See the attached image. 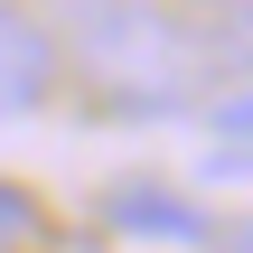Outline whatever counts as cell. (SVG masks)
<instances>
[{
  "instance_id": "5",
  "label": "cell",
  "mask_w": 253,
  "mask_h": 253,
  "mask_svg": "<svg viewBox=\"0 0 253 253\" xmlns=\"http://www.w3.org/2000/svg\"><path fill=\"white\" fill-rule=\"evenodd\" d=\"M38 225H47V216H38V197L0 178V253H19V244H38Z\"/></svg>"
},
{
  "instance_id": "7",
  "label": "cell",
  "mask_w": 253,
  "mask_h": 253,
  "mask_svg": "<svg viewBox=\"0 0 253 253\" xmlns=\"http://www.w3.org/2000/svg\"><path fill=\"white\" fill-rule=\"evenodd\" d=\"M216 131H225V141H253V94L244 103H216Z\"/></svg>"
},
{
  "instance_id": "8",
  "label": "cell",
  "mask_w": 253,
  "mask_h": 253,
  "mask_svg": "<svg viewBox=\"0 0 253 253\" xmlns=\"http://www.w3.org/2000/svg\"><path fill=\"white\" fill-rule=\"evenodd\" d=\"M244 253H253V244H244Z\"/></svg>"
},
{
  "instance_id": "4",
  "label": "cell",
  "mask_w": 253,
  "mask_h": 253,
  "mask_svg": "<svg viewBox=\"0 0 253 253\" xmlns=\"http://www.w3.org/2000/svg\"><path fill=\"white\" fill-rule=\"evenodd\" d=\"M197 47H207V75H253V0H216L197 19Z\"/></svg>"
},
{
  "instance_id": "6",
  "label": "cell",
  "mask_w": 253,
  "mask_h": 253,
  "mask_svg": "<svg viewBox=\"0 0 253 253\" xmlns=\"http://www.w3.org/2000/svg\"><path fill=\"white\" fill-rule=\"evenodd\" d=\"M207 178H253V141H216L207 150Z\"/></svg>"
},
{
  "instance_id": "1",
  "label": "cell",
  "mask_w": 253,
  "mask_h": 253,
  "mask_svg": "<svg viewBox=\"0 0 253 253\" xmlns=\"http://www.w3.org/2000/svg\"><path fill=\"white\" fill-rule=\"evenodd\" d=\"M47 38L84 66V84L113 113H141V122L150 113H178V103H197L216 84L197 28L169 19L160 0H56V28Z\"/></svg>"
},
{
  "instance_id": "2",
  "label": "cell",
  "mask_w": 253,
  "mask_h": 253,
  "mask_svg": "<svg viewBox=\"0 0 253 253\" xmlns=\"http://www.w3.org/2000/svg\"><path fill=\"white\" fill-rule=\"evenodd\" d=\"M47 84H56V38H47V19L19 9V0H0V122H9V113H38Z\"/></svg>"
},
{
  "instance_id": "3",
  "label": "cell",
  "mask_w": 253,
  "mask_h": 253,
  "mask_svg": "<svg viewBox=\"0 0 253 253\" xmlns=\"http://www.w3.org/2000/svg\"><path fill=\"white\" fill-rule=\"evenodd\" d=\"M103 216H113V235H141V244H207V207H188L178 188H150V178L113 188Z\"/></svg>"
}]
</instances>
